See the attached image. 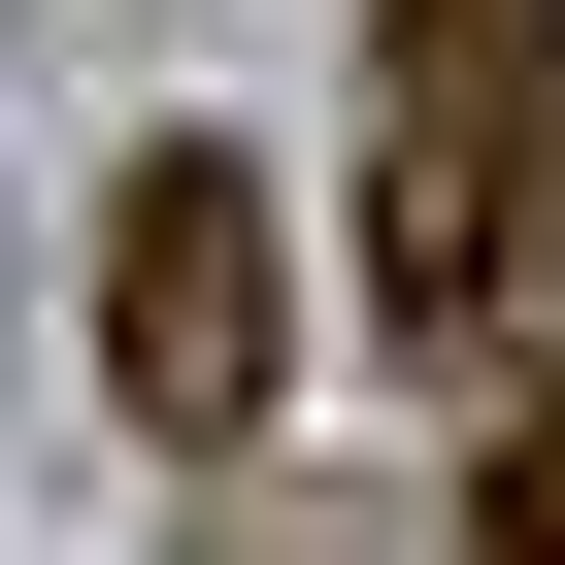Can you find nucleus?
<instances>
[{"mask_svg":"<svg viewBox=\"0 0 565 565\" xmlns=\"http://www.w3.org/2000/svg\"><path fill=\"white\" fill-rule=\"evenodd\" d=\"M565 233V0H366V333H499Z\"/></svg>","mask_w":565,"mask_h":565,"instance_id":"1","label":"nucleus"},{"mask_svg":"<svg viewBox=\"0 0 565 565\" xmlns=\"http://www.w3.org/2000/svg\"><path fill=\"white\" fill-rule=\"evenodd\" d=\"M100 399L134 433H266V399H300V200H266L233 134H167L100 200Z\"/></svg>","mask_w":565,"mask_h":565,"instance_id":"2","label":"nucleus"},{"mask_svg":"<svg viewBox=\"0 0 565 565\" xmlns=\"http://www.w3.org/2000/svg\"><path fill=\"white\" fill-rule=\"evenodd\" d=\"M466 565H565V399H499V466H466Z\"/></svg>","mask_w":565,"mask_h":565,"instance_id":"3","label":"nucleus"}]
</instances>
